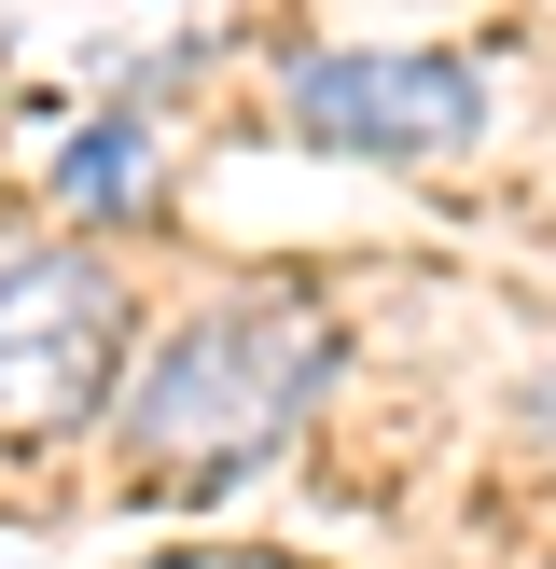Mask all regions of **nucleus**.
Returning <instances> with one entry per match:
<instances>
[{
	"mask_svg": "<svg viewBox=\"0 0 556 569\" xmlns=\"http://www.w3.org/2000/svg\"><path fill=\"white\" fill-rule=\"evenodd\" d=\"M278 111H292V139H320V153L431 167V153H459V139H487V70H473V56H292Z\"/></svg>",
	"mask_w": 556,
	"mask_h": 569,
	"instance_id": "20e7f679",
	"label": "nucleus"
},
{
	"mask_svg": "<svg viewBox=\"0 0 556 569\" xmlns=\"http://www.w3.org/2000/svg\"><path fill=\"white\" fill-rule=\"evenodd\" d=\"M153 167H167V111H153V98H111V111H83V126L56 139V209L126 222Z\"/></svg>",
	"mask_w": 556,
	"mask_h": 569,
	"instance_id": "39448f33",
	"label": "nucleus"
},
{
	"mask_svg": "<svg viewBox=\"0 0 556 569\" xmlns=\"http://www.w3.org/2000/svg\"><path fill=\"white\" fill-rule=\"evenodd\" d=\"M320 376H334V320L306 292L292 306H209V320H181L126 376L139 487H237V472H265L278 445L306 431Z\"/></svg>",
	"mask_w": 556,
	"mask_h": 569,
	"instance_id": "f257e3e1",
	"label": "nucleus"
},
{
	"mask_svg": "<svg viewBox=\"0 0 556 569\" xmlns=\"http://www.w3.org/2000/svg\"><path fill=\"white\" fill-rule=\"evenodd\" d=\"M167 569H292V556H167Z\"/></svg>",
	"mask_w": 556,
	"mask_h": 569,
	"instance_id": "423d86ee",
	"label": "nucleus"
},
{
	"mask_svg": "<svg viewBox=\"0 0 556 569\" xmlns=\"http://www.w3.org/2000/svg\"><path fill=\"white\" fill-rule=\"evenodd\" d=\"M222 28H237V0H0V70L111 111V98H153L167 70H195Z\"/></svg>",
	"mask_w": 556,
	"mask_h": 569,
	"instance_id": "7ed1b4c3",
	"label": "nucleus"
},
{
	"mask_svg": "<svg viewBox=\"0 0 556 569\" xmlns=\"http://www.w3.org/2000/svg\"><path fill=\"white\" fill-rule=\"evenodd\" d=\"M111 361H126V292L98 250H0V445L83 431Z\"/></svg>",
	"mask_w": 556,
	"mask_h": 569,
	"instance_id": "f03ea898",
	"label": "nucleus"
}]
</instances>
